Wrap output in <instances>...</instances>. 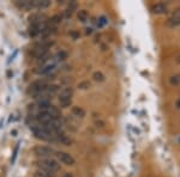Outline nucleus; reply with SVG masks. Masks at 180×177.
<instances>
[{
	"instance_id": "1",
	"label": "nucleus",
	"mask_w": 180,
	"mask_h": 177,
	"mask_svg": "<svg viewBox=\"0 0 180 177\" xmlns=\"http://www.w3.org/2000/svg\"><path fill=\"white\" fill-rule=\"evenodd\" d=\"M36 165L40 168V170L49 171V172H58L60 170V164L53 158H40L36 160Z\"/></svg>"
},
{
	"instance_id": "2",
	"label": "nucleus",
	"mask_w": 180,
	"mask_h": 177,
	"mask_svg": "<svg viewBox=\"0 0 180 177\" xmlns=\"http://www.w3.org/2000/svg\"><path fill=\"white\" fill-rule=\"evenodd\" d=\"M31 131L33 133L35 134V137L41 140H46V141H49V140H53L55 138V135L49 132L47 128H44L43 126H36V127H31Z\"/></svg>"
},
{
	"instance_id": "3",
	"label": "nucleus",
	"mask_w": 180,
	"mask_h": 177,
	"mask_svg": "<svg viewBox=\"0 0 180 177\" xmlns=\"http://www.w3.org/2000/svg\"><path fill=\"white\" fill-rule=\"evenodd\" d=\"M34 153L40 158H51L55 153V151L53 148H51V147L39 145V146H35L34 147Z\"/></svg>"
},
{
	"instance_id": "4",
	"label": "nucleus",
	"mask_w": 180,
	"mask_h": 177,
	"mask_svg": "<svg viewBox=\"0 0 180 177\" xmlns=\"http://www.w3.org/2000/svg\"><path fill=\"white\" fill-rule=\"evenodd\" d=\"M55 156L62 164H65L67 166H71L75 164V158L67 152H55Z\"/></svg>"
},
{
	"instance_id": "5",
	"label": "nucleus",
	"mask_w": 180,
	"mask_h": 177,
	"mask_svg": "<svg viewBox=\"0 0 180 177\" xmlns=\"http://www.w3.org/2000/svg\"><path fill=\"white\" fill-rule=\"evenodd\" d=\"M43 111H46L51 118H53V120H60L61 117V111H60V109H58L57 107H54V105H51L48 109H46V110H43Z\"/></svg>"
},
{
	"instance_id": "6",
	"label": "nucleus",
	"mask_w": 180,
	"mask_h": 177,
	"mask_svg": "<svg viewBox=\"0 0 180 177\" xmlns=\"http://www.w3.org/2000/svg\"><path fill=\"white\" fill-rule=\"evenodd\" d=\"M41 30H42V28L40 26L39 23H31V25L29 28V35L31 37H35V36H37L40 34Z\"/></svg>"
},
{
	"instance_id": "7",
	"label": "nucleus",
	"mask_w": 180,
	"mask_h": 177,
	"mask_svg": "<svg viewBox=\"0 0 180 177\" xmlns=\"http://www.w3.org/2000/svg\"><path fill=\"white\" fill-rule=\"evenodd\" d=\"M151 11L156 15H160V13H164L167 12V6L162 2H159V4H155L153 7H151Z\"/></svg>"
},
{
	"instance_id": "8",
	"label": "nucleus",
	"mask_w": 180,
	"mask_h": 177,
	"mask_svg": "<svg viewBox=\"0 0 180 177\" xmlns=\"http://www.w3.org/2000/svg\"><path fill=\"white\" fill-rule=\"evenodd\" d=\"M33 6L37 9H47L51 6V1L49 0H35L33 1Z\"/></svg>"
},
{
	"instance_id": "9",
	"label": "nucleus",
	"mask_w": 180,
	"mask_h": 177,
	"mask_svg": "<svg viewBox=\"0 0 180 177\" xmlns=\"http://www.w3.org/2000/svg\"><path fill=\"white\" fill-rule=\"evenodd\" d=\"M77 7H78V4H77L76 1H70V4L67 5V9H66V11H65L66 17L71 16V15L77 10Z\"/></svg>"
},
{
	"instance_id": "10",
	"label": "nucleus",
	"mask_w": 180,
	"mask_h": 177,
	"mask_svg": "<svg viewBox=\"0 0 180 177\" xmlns=\"http://www.w3.org/2000/svg\"><path fill=\"white\" fill-rule=\"evenodd\" d=\"M72 114L75 115V116H77V117H84L85 116V110L83 109V108H80V107H73L72 108Z\"/></svg>"
},
{
	"instance_id": "11",
	"label": "nucleus",
	"mask_w": 180,
	"mask_h": 177,
	"mask_svg": "<svg viewBox=\"0 0 180 177\" xmlns=\"http://www.w3.org/2000/svg\"><path fill=\"white\" fill-rule=\"evenodd\" d=\"M71 97H65V96H59V103L62 108H67L71 104Z\"/></svg>"
},
{
	"instance_id": "12",
	"label": "nucleus",
	"mask_w": 180,
	"mask_h": 177,
	"mask_svg": "<svg viewBox=\"0 0 180 177\" xmlns=\"http://www.w3.org/2000/svg\"><path fill=\"white\" fill-rule=\"evenodd\" d=\"M35 177H57L55 174L49 172V171H44V170H37L35 172Z\"/></svg>"
},
{
	"instance_id": "13",
	"label": "nucleus",
	"mask_w": 180,
	"mask_h": 177,
	"mask_svg": "<svg viewBox=\"0 0 180 177\" xmlns=\"http://www.w3.org/2000/svg\"><path fill=\"white\" fill-rule=\"evenodd\" d=\"M178 25H180V18H172L171 17L167 22V26H169V28H175Z\"/></svg>"
},
{
	"instance_id": "14",
	"label": "nucleus",
	"mask_w": 180,
	"mask_h": 177,
	"mask_svg": "<svg viewBox=\"0 0 180 177\" xmlns=\"http://www.w3.org/2000/svg\"><path fill=\"white\" fill-rule=\"evenodd\" d=\"M93 78H94L95 81H99V83H101V81H103V80H104V76H103V73H102V72H100V71H96V72H94Z\"/></svg>"
},
{
	"instance_id": "15",
	"label": "nucleus",
	"mask_w": 180,
	"mask_h": 177,
	"mask_svg": "<svg viewBox=\"0 0 180 177\" xmlns=\"http://www.w3.org/2000/svg\"><path fill=\"white\" fill-rule=\"evenodd\" d=\"M73 94V89L72 87H65L61 92H60V96H65V97H71Z\"/></svg>"
},
{
	"instance_id": "16",
	"label": "nucleus",
	"mask_w": 180,
	"mask_h": 177,
	"mask_svg": "<svg viewBox=\"0 0 180 177\" xmlns=\"http://www.w3.org/2000/svg\"><path fill=\"white\" fill-rule=\"evenodd\" d=\"M77 17H78V19H79L80 22H85V20L88 19V12H86L85 10H82V11L78 12Z\"/></svg>"
},
{
	"instance_id": "17",
	"label": "nucleus",
	"mask_w": 180,
	"mask_h": 177,
	"mask_svg": "<svg viewBox=\"0 0 180 177\" xmlns=\"http://www.w3.org/2000/svg\"><path fill=\"white\" fill-rule=\"evenodd\" d=\"M169 81L172 85H179L180 84V74H175L173 77L169 78Z\"/></svg>"
},
{
	"instance_id": "18",
	"label": "nucleus",
	"mask_w": 180,
	"mask_h": 177,
	"mask_svg": "<svg viewBox=\"0 0 180 177\" xmlns=\"http://www.w3.org/2000/svg\"><path fill=\"white\" fill-rule=\"evenodd\" d=\"M61 19H62V17L60 15H55V16H53L51 18V24H59Z\"/></svg>"
},
{
	"instance_id": "19",
	"label": "nucleus",
	"mask_w": 180,
	"mask_h": 177,
	"mask_svg": "<svg viewBox=\"0 0 180 177\" xmlns=\"http://www.w3.org/2000/svg\"><path fill=\"white\" fill-rule=\"evenodd\" d=\"M90 86V83L89 81H80L79 84H78V89H80V90H86L88 87Z\"/></svg>"
},
{
	"instance_id": "20",
	"label": "nucleus",
	"mask_w": 180,
	"mask_h": 177,
	"mask_svg": "<svg viewBox=\"0 0 180 177\" xmlns=\"http://www.w3.org/2000/svg\"><path fill=\"white\" fill-rule=\"evenodd\" d=\"M172 18H180V7H177V9L173 11Z\"/></svg>"
},
{
	"instance_id": "21",
	"label": "nucleus",
	"mask_w": 180,
	"mask_h": 177,
	"mask_svg": "<svg viewBox=\"0 0 180 177\" xmlns=\"http://www.w3.org/2000/svg\"><path fill=\"white\" fill-rule=\"evenodd\" d=\"M67 58V54L65 53V52H60V53H58V59L59 60H65Z\"/></svg>"
},
{
	"instance_id": "22",
	"label": "nucleus",
	"mask_w": 180,
	"mask_h": 177,
	"mask_svg": "<svg viewBox=\"0 0 180 177\" xmlns=\"http://www.w3.org/2000/svg\"><path fill=\"white\" fill-rule=\"evenodd\" d=\"M70 35H71V36H72V37H73V39H78V37H79V34H78L77 31H72V32H71Z\"/></svg>"
},
{
	"instance_id": "23",
	"label": "nucleus",
	"mask_w": 180,
	"mask_h": 177,
	"mask_svg": "<svg viewBox=\"0 0 180 177\" xmlns=\"http://www.w3.org/2000/svg\"><path fill=\"white\" fill-rule=\"evenodd\" d=\"M103 126H104V122H103V121H97V122H96V127H100V128H102Z\"/></svg>"
},
{
	"instance_id": "24",
	"label": "nucleus",
	"mask_w": 180,
	"mask_h": 177,
	"mask_svg": "<svg viewBox=\"0 0 180 177\" xmlns=\"http://www.w3.org/2000/svg\"><path fill=\"white\" fill-rule=\"evenodd\" d=\"M62 177H73V175H72V174H70V172H65V174L62 175Z\"/></svg>"
},
{
	"instance_id": "25",
	"label": "nucleus",
	"mask_w": 180,
	"mask_h": 177,
	"mask_svg": "<svg viewBox=\"0 0 180 177\" xmlns=\"http://www.w3.org/2000/svg\"><path fill=\"white\" fill-rule=\"evenodd\" d=\"M175 107H177V108H178V109H180V98L178 99V100H177V102H175Z\"/></svg>"
},
{
	"instance_id": "26",
	"label": "nucleus",
	"mask_w": 180,
	"mask_h": 177,
	"mask_svg": "<svg viewBox=\"0 0 180 177\" xmlns=\"http://www.w3.org/2000/svg\"><path fill=\"white\" fill-rule=\"evenodd\" d=\"M177 63H179V65H180V55L178 56V58H177Z\"/></svg>"
}]
</instances>
